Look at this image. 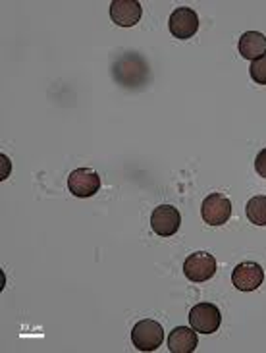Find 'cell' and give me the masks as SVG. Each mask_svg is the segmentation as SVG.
Segmentation results:
<instances>
[{
	"label": "cell",
	"mask_w": 266,
	"mask_h": 353,
	"mask_svg": "<svg viewBox=\"0 0 266 353\" xmlns=\"http://www.w3.org/2000/svg\"><path fill=\"white\" fill-rule=\"evenodd\" d=\"M201 216L209 226H222L232 216V203L224 193H210L201 205Z\"/></svg>",
	"instance_id": "2"
},
{
	"label": "cell",
	"mask_w": 266,
	"mask_h": 353,
	"mask_svg": "<svg viewBox=\"0 0 266 353\" xmlns=\"http://www.w3.org/2000/svg\"><path fill=\"white\" fill-rule=\"evenodd\" d=\"M181 224L180 210L172 205H161L152 210L151 214V228L154 234H158L162 238H170L174 236Z\"/></svg>",
	"instance_id": "6"
},
{
	"label": "cell",
	"mask_w": 266,
	"mask_h": 353,
	"mask_svg": "<svg viewBox=\"0 0 266 353\" xmlns=\"http://www.w3.org/2000/svg\"><path fill=\"white\" fill-rule=\"evenodd\" d=\"M199 345L197 330L190 326H176L168 336V350L172 353H193Z\"/></svg>",
	"instance_id": "10"
},
{
	"label": "cell",
	"mask_w": 266,
	"mask_h": 353,
	"mask_svg": "<svg viewBox=\"0 0 266 353\" xmlns=\"http://www.w3.org/2000/svg\"><path fill=\"white\" fill-rule=\"evenodd\" d=\"M249 74H251V79H253L255 83H258V85H266V54L258 58V60H253V62H251Z\"/></svg>",
	"instance_id": "13"
},
{
	"label": "cell",
	"mask_w": 266,
	"mask_h": 353,
	"mask_svg": "<svg viewBox=\"0 0 266 353\" xmlns=\"http://www.w3.org/2000/svg\"><path fill=\"white\" fill-rule=\"evenodd\" d=\"M255 170L260 178H266V149H263L255 159Z\"/></svg>",
	"instance_id": "14"
},
{
	"label": "cell",
	"mask_w": 266,
	"mask_h": 353,
	"mask_svg": "<svg viewBox=\"0 0 266 353\" xmlns=\"http://www.w3.org/2000/svg\"><path fill=\"white\" fill-rule=\"evenodd\" d=\"M232 282L239 292H255L265 282V270L257 263H239L232 272Z\"/></svg>",
	"instance_id": "8"
},
{
	"label": "cell",
	"mask_w": 266,
	"mask_h": 353,
	"mask_svg": "<svg viewBox=\"0 0 266 353\" xmlns=\"http://www.w3.org/2000/svg\"><path fill=\"white\" fill-rule=\"evenodd\" d=\"M183 274L191 282H207L216 274V259L207 251H197L183 263Z\"/></svg>",
	"instance_id": "3"
},
{
	"label": "cell",
	"mask_w": 266,
	"mask_h": 353,
	"mask_svg": "<svg viewBox=\"0 0 266 353\" xmlns=\"http://www.w3.org/2000/svg\"><path fill=\"white\" fill-rule=\"evenodd\" d=\"M238 48L245 60H258L266 54V37L258 31H247L239 37Z\"/></svg>",
	"instance_id": "11"
},
{
	"label": "cell",
	"mask_w": 266,
	"mask_h": 353,
	"mask_svg": "<svg viewBox=\"0 0 266 353\" xmlns=\"http://www.w3.org/2000/svg\"><path fill=\"white\" fill-rule=\"evenodd\" d=\"M143 8L137 0H114L110 4V18L120 28H133L141 19Z\"/></svg>",
	"instance_id": "9"
},
{
	"label": "cell",
	"mask_w": 266,
	"mask_h": 353,
	"mask_svg": "<svg viewBox=\"0 0 266 353\" xmlns=\"http://www.w3.org/2000/svg\"><path fill=\"white\" fill-rule=\"evenodd\" d=\"M220 323H222V315L216 305L199 303V305L191 307L190 325L193 330H197L201 334H212L220 328Z\"/></svg>",
	"instance_id": "4"
},
{
	"label": "cell",
	"mask_w": 266,
	"mask_h": 353,
	"mask_svg": "<svg viewBox=\"0 0 266 353\" xmlns=\"http://www.w3.org/2000/svg\"><path fill=\"white\" fill-rule=\"evenodd\" d=\"M132 342L135 350H139V352H154L164 342V330L156 321L145 319L133 326Z\"/></svg>",
	"instance_id": "1"
},
{
	"label": "cell",
	"mask_w": 266,
	"mask_h": 353,
	"mask_svg": "<svg viewBox=\"0 0 266 353\" xmlns=\"http://www.w3.org/2000/svg\"><path fill=\"white\" fill-rule=\"evenodd\" d=\"M101 188V176L91 168H77L68 176V190L76 197H93Z\"/></svg>",
	"instance_id": "5"
},
{
	"label": "cell",
	"mask_w": 266,
	"mask_h": 353,
	"mask_svg": "<svg viewBox=\"0 0 266 353\" xmlns=\"http://www.w3.org/2000/svg\"><path fill=\"white\" fill-rule=\"evenodd\" d=\"M245 212H247V219L251 220V224H255V226H266L265 195H257V197H253V199L249 201L247 207H245Z\"/></svg>",
	"instance_id": "12"
},
{
	"label": "cell",
	"mask_w": 266,
	"mask_h": 353,
	"mask_svg": "<svg viewBox=\"0 0 266 353\" xmlns=\"http://www.w3.org/2000/svg\"><path fill=\"white\" fill-rule=\"evenodd\" d=\"M170 33L176 39H191L197 29H199V16L193 8H187V6H181V8H176L172 12L170 16Z\"/></svg>",
	"instance_id": "7"
}]
</instances>
